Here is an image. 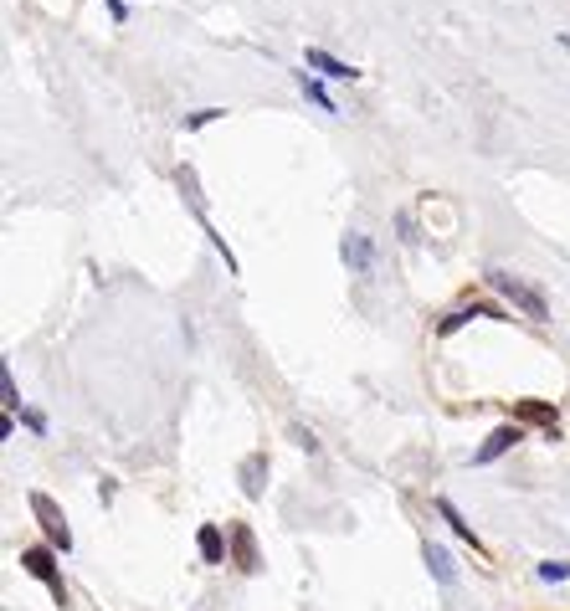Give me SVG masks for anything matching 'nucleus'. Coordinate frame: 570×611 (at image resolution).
I'll list each match as a JSON object with an SVG mask.
<instances>
[{
	"label": "nucleus",
	"mask_w": 570,
	"mask_h": 611,
	"mask_svg": "<svg viewBox=\"0 0 570 611\" xmlns=\"http://www.w3.org/2000/svg\"><path fill=\"white\" fill-rule=\"evenodd\" d=\"M488 288H494L499 299H509L514 309L524 313V319H550V303H545V293H540V288H529V283H519L514 272L488 268Z\"/></svg>",
	"instance_id": "nucleus-1"
},
{
	"label": "nucleus",
	"mask_w": 570,
	"mask_h": 611,
	"mask_svg": "<svg viewBox=\"0 0 570 611\" xmlns=\"http://www.w3.org/2000/svg\"><path fill=\"white\" fill-rule=\"evenodd\" d=\"M21 570H26V575H36V581H42L46 591L57 596V606L67 601V586H62L57 550H52V545H26V550H21Z\"/></svg>",
	"instance_id": "nucleus-2"
},
{
	"label": "nucleus",
	"mask_w": 570,
	"mask_h": 611,
	"mask_svg": "<svg viewBox=\"0 0 570 611\" xmlns=\"http://www.w3.org/2000/svg\"><path fill=\"white\" fill-rule=\"evenodd\" d=\"M31 509H36V524L46 529V545H52V550H62V555H67V550H72V529H67V514H62L57 504L46 498V494H31Z\"/></svg>",
	"instance_id": "nucleus-3"
},
{
	"label": "nucleus",
	"mask_w": 570,
	"mask_h": 611,
	"mask_svg": "<svg viewBox=\"0 0 570 611\" xmlns=\"http://www.w3.org/2000/svg\"><path fill=\"white\" fill-rule=\"evenodd\" d=\"M468 319H514V313H504V303H494V299H473V303H463V309L447 313L443 324H437V334L447 340V334H457Z\"/></svg>",
	"instance_id": "nucleus-4"
},
{
	"label": "nucleus",
	"mask_w": 570,
	"mask_h": 611,
	"mask_svg": "<svg viewBox=\"0 0 570 611\" xmlns=\"http://www.w3.org/2000/svg\"><path fill=\"white\" fill-rule=\"evenodd\" d=\"M303 67L314 72V77H334V83H344V77L355 83L360 77V67H350L344 57H334V52H324V46H309V52H303Z\"/></svg>",
	"instance_id": "nucleus-5"
},
{
	"label": "nucleus",
	"mask_w": 570,
	"mask_h": 611,
	"mask_svg": "<svg viewBox=\"0 0 570 611\" xmlns=\"http://www.w3.org/2000/svg\"><path fill=\"white\" fill-rule=\"evenodd\" d=\"M519 437H524V432H519V422H504V427H494V432H488V442L478 447V453H473V463H478V468H488V463H499V457L509 453V447H514Z\"/></svg>",
	"instance_id": "nucleus-6"
},
{
	"label": "nucleus",
	"mask_w": 570,
	"mask_h": 611,
	"mask_svg": "<svg viewBox=\"0 0 570 611\" xmlns=\"http://www.w3.org/2000/svg\"><path fill=\"white\" fill-rule=\"evenodd\" d=\"M340 257H344V268H350V272H371L375 268V242L365 237V231H344Z\"/></svg>",
	"instance_id": "nucleus-7"
},
{
	"label": "nucleus",
	"mask_w": 570,
	"mask_h": 611,
	"mask_svg": "<svg viewBox=\"0 0 570 611\" xmlns=\"http://www.w3.org/2000/svg\"><path fill=\"white\" fill-rule=\"evenodd\" d=\"M514 422H529V427H545V437H560V416L550 401H519L514 406Z\"/></svg>",
	"instance_id": "nucleus-8"
},
{
	"label": "nucleus",
	"mask_w": 570,
	"mask_h": 611,
	"mask_svg": "<svg viewBox=\"0 0 570 611\" xmlns=\"http://www.w3.org/2000/svg\"><path fill=\"white\" fill-rule=\"evenodd\" d=\"M432 509L443 514V519H447V529H453V535H457L463 545H473V550H483V540L473 535V524L463 519V514H457V504H453V498H443V494H437V498H432Z\"/></svg>",
	"instance_id": "nucleus-9"
},
{
	"label": "nucleus",
	"mask_w": 570,
	"mask_h": 611,
	"mask_svg": "<svg viewBox=\"0 0 570 611\" xmlns=\"http://www.w3.org/2000/svg\"><path fill=\"white\" fill-rule=\"evenodd\" d=\"M293 77H299V93H303L309 103H314V108H324V114H340V103H334V93H329V87L319 83V77H314L309 67H299Z\"/></svg>",
	"instance_id": "nucleus-10"
},
{
	"label": "nucleus",
	"mask_w": 570,
	"mask_h": 611,
	"mask_svg": "<svg viewBox=\"0 0 570 611\" xmlns=\"http://www.w3.org/2000/svg\"><path fill=\"white\" fill-rule=\"evenodd\" d=\"M227 540H231V535H221L216 524H200V529H196L200 560H206V565H221V560H227Z\"/></svg>",
	"instance_id": "nucleus-11"
},
{
	"label": "nucleus",
	"mask_w": 570,
	"mask_h": 611,
	"mask_svg": "<svg viewBox=\"0 0 570 611\" xmlns=\"http://www.w3.org/2000/svg\"><path fill=\"white\" fill-rule=\"evenodd\" d=\"M231 555H237V565L242 570H257V540H252V529L247 524H231Z\"/></svg>",
	"instance_id": "nucleus-12"
},
{
	"label": "nucleus",
	"mask_w": 570,
	"mask_h": 611,
	"mask_svg": "<svg viewBox=\"0 0 570 611\" xmlns=\"http://www.w3.org/2000/svg\"><path fill=\"white\" fill-rule=\"evenodd\" d=\"M422 560H427V570H432V575H437V586H453V581H457V570H453V555H447L443 545H427V550H422Z\"/></svg>",
	"instance_id": "nucleus-13"
},
{
	"label": "nucleus",
	"mask_w": 570,
	"mask_h": 611,
	"mask_svg": "<svg viewBox=\"0 0 570 611\" xmlns=\"http://www.w3.org/2000/svg\"><path fill=\"white\" fill-rule=\"evenodd\" d=\"M262 473H268V453H252V457L242 463V494H247V498L262 494Z\"/></svg>",
	"instance_id": "nucleus-14"
},
{
	"label": "nucleus",
	"mask_w": 570,
	"mask_h": 611,
	"mask_svg": "<svg viewBox=\"0 0 570 611\" xmlns=\"http://www.w3.org/2000/svg\"><path fill=\"white\" fill-rule=\"evenodd\" d=\"M0 391H5V416H21L26 406H21V391H15V375L11 370H0Z\"/></svg>",
	"instance_id": "nucleus-15"
},
{
	"label": "nucleus",
	"mask_w": 570,
	"mask_h": 611,
	"mask_svg": "<svg viewBox=\"0 0 570 611\" xmlns=\"http://www.w3.org/2000/svg\"><path fill=\"white\" fill-rule=\"evenodd\" d=\"M216 118H227V108H196V114L186 118V134H200V128L216 124Z\"/></svg>",
	"instance_id": "nucleus-16"
},
{
	"label": "nucleus",
	"mask_w": 570,
	"mask_h": 611,
	"mask_svg": "<svg viewBox=\"0 0 570 611\" xmlns=\"http://www.w3.org/2000/svg\"><path fill=\"white\" fill-rule=\"evenodd\" d=\"M540 581H570V565H565V560H545Z\"/></svg>",
	"instance_id": "nucleus-17"
},
{
	"label": "nucleus",
	"mask_w": 570,
	"mask_h": 611,
	"mask_svg": "<svg viewBox=\"0 0 570 611\" xmlns=\"http://www.w3.org/2000/svg\"><path fill=\"white\" fill-rule=\"evenodd\" d=\"M21 422H26V427L36 432V437H46V416L36 412V406H26V412H21Z\"/></svg>",
	"instance_id": "nucleus-18"
},
{
	"label": "nucleus",
	"mask_w": 570,
	"mask_h": 611,
	"mask_svg": "<svg viewBox=\"0 0 570 611\" xmlns=\"http://www.w3.org/2000/svg\"><path fill=\"white\" fill-rule=\"evenodd\" d=\"M108 15H114V26H128V0H103Z\"/></svg>",
	"instance_id": "nucleus-19"
},
{
	"label": "nucleus",
	"mask_w": 570,
	"mask_h": 611,
	"mask_svg": "<svg viewBox=\"0 0 570 611\" xmlns=\"http://www.w3.org/2000/svg\"><path fill=\"white\" fill-rule=\"evenodd\" d=\"M293 442H299L303 453H319V437H314L309 427H293Z\"/></svg>",
	"instance_id": "nucleus-20"
},
{
	"label": "nucleus",
	"mask_w": 570,
	"mask_h": 611,
	"mask_svg": "<svg viewBox=\"0 0 570 611\" xmlns=\"http://www.w3.org/2000/svg\"><path fill=\"white\" fill-rule=\"evenodd\" d=\"M396 227H401V237H406V242H416V221H412V211H401V216H396Z\"/></svg>",
	"instance_id": "nucleus-21"
},
{
	"label": "nucleus",
	"mask_w": 570,
	"mask_h": 611,
	"mask_svg": "<svg viewBox=\"0 0 570 611\" xmlns=\"http://www.w3.org/2000/svg\"><path fill=\"white\" fill-rule=\"evenodd\" d=\"M560 46H565V52H570V36H565V31H560Z\"/></svg>",
	"instance_id": "nucleus-22"
}]
</instances>
